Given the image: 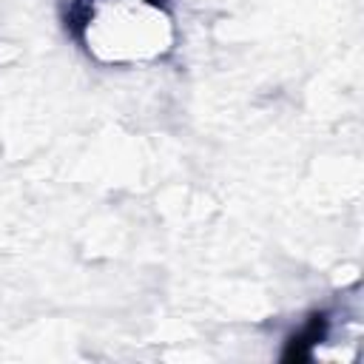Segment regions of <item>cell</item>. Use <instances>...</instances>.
Masks as SVG:
<instances>
[{
	"label": "cell",
	"mask_w": 364,
	"mask_h": 364,
	"mask_svg": "<svg viewBox=\"0 0 364 364\" xmlns=\"http://www.w3.org/2000/svg\"><path fill=\"white\" fill-rule=\"evenodd\" d=\"M60 6L74 40L100 65H154L176 48L168 0H60Z\"/></svg>",
	"instance_id": "1"
},
{
	"label": "cell",
	"mask_w": 364,
	"mask_h": 364,
	"mask_svg": "<svg viewBox=\"0 0 364 364\" xmlns=\"http://www.w3.org/2000/svg\"><path fill=\"white\" fill-rule=\"evenodd\" d=\"M361 344L358 313L333 310L316 316L299 336V350L293 355L310 361H353Z\"/></svg>",
	"instance_id": "2"
}]
</instances>
